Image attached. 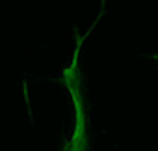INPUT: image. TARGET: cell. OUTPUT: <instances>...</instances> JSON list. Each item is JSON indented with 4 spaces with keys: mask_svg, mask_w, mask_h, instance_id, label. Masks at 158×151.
<instances>
[]
</instances>
